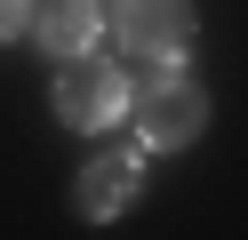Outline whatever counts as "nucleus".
<instances>
[{"label":"nucleus","instance_id":"1","mask_svg":"<svg viewBox=\"0 0 248 240\" xmlns=\"http://www.w3.org/2000/svg\"><path fill=\"white\" fill-rule=\"evenodd\" d=\"M200 120H208V96H200L184 72L136 80V136H144V144H192Z\"/></svg>","mask_w":248,"mask_h":240},{"label":"nucleus","instance_id":"2","mask_svg":"<svg viewBox=\"0 0 248 240\" xmlns=\"http://www.w3.org/2000/svg\"><path fill=\"white\" fill-rule=\"evenodd\" d=\"M128 104V80L112 72L104 56H64V72H56V112H64V128H104L112 112Z\"/></svg>","mask_w":248,"mask_h":240},{"label":"nucleus","instance_id":"3","mask_svg":"<svg viewBox=\"0 0 248 240\" xmlns=\"http://www.w3.org/2000/svg\"><path fill=\"white\" fill-rule=\"evenodd\" d=\"M104 16H112V32L136 56H176V48L192 40V8H184V0H120V8H104Z\"/></svg>","mask_w":248,"mask_h":240},{"label":"nucleus","instance_id":"4","mask_svg":"<svg viewBox=\"0 0 248 240\" xmlns=\"http://www.w3.org/2000/svg\"><path fill=\"white\" fill-rule=\"evenodd\" d=\"M136 192H144L136 160H128V152H104V160L80 168V216H88V224H112L120 208H136Z\"/></svg>","mask_w":248,"mask_h":240},{"label":"nucleus","instance_id":"5","mask_svg":"<svg viewBox=\"0 0 248 240\" xmlns=\"http://www.w3.org/2000/svg\"><path fill=\"white\" fill-rule=\"evenodd\" d=\"M104 8L96 0H48V8H32V40L48 48V56H80L88 40H96Z\"/></svg>","mask_w":248,"mask_h":240},{"label":"nucleus","instance_id":"6","mask_svg":"<svg viewBox=\"0 0 248 240\" xmlns=\"http://www.w3.org/2000/svg\"><path fill=\"white\" fill-rule=\"evenodd\" d=\"M32 24V0H0V40H8V32H24Z\"/></svg>","mask_w":248,"mask_h":240}]
</instances>
